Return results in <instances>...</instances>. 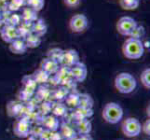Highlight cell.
Instances as JSON below:
<instances>
[{"instance_id": "cell-2", "label": "cell", "mask_w": 150, "mask_h": 140, "mask_svg": "<svg viewBox=\"0 0 150 140\" xmlns=\"http://www.w3.org/2000/svg\"><path fill=\"white\" fill-rule=\"evenodd\" d=\"M137 86L135 77L128 72H121L115 79L116 89L123 95L132 92Z\"/></svg>"}, {"instance_id": "cell-32", "label": "cell", "mask_w": 150, "mask_h": 140, "mask_svg": "<svg viewBox=\"0 0 150 140\" xmlns=\"http://www.w3.org/2000/svg\"><path fill=\"white\" fill-rule=\"evenodd\" d=\"M22 17H21L20 14H17L16 12H11L9 16L5 20L4 23L8 24V25H11V26L17 27L18 25L22 23Z\"/></svg>"}, {"instance_id": "cell-37", "label": "cell", "mask_w": 150, "mask_h": 140, "mask_svg": "<svg viewBox=\"0 0 150 140\" xmlns=\"http://www.w3.org/2000/svg\"><path fill=\"white\" fill-rule=\"evenodd\" d=\"M144 35H146V30H144V28L143 26H141V25L137 24V26L133 29L132 34L130 35V38L142 40V38L144 37Z\"/></svg>"}, {"instance_id": "cell-5", "label": "cell", "mask_w": 150, "mask_h": 140, "mask_svg": "<svg viewBox=\"0 0 150 140\" xmlns=\"http://www.w3.org/2000/svg\"><path fill=\"white\" fill-rule=\"evenodd\" d=\"M89 26V20L87 16L82 13L75 14L69 20V29L72 33H83Z\"/></svg>"}, {"instance_id": "cell-7", "label": "cell", "mask_w": 150, "mask_h": 140, "mask_svg": "<svg viewBox=\"0 0 150 140\" xmlns=\"http://www.w3.org/2000/svg\"><path fill=\"white\" fill-rule=\"evenodd\" d=\"M30 122L26 118L22 117V119L15 122L13 125V133L20 138H27L30 136Z\"/></svg>"}, {"instance_id": "cell-43", "label": "cell", "mask_w": 150, "mask_h": 140, "mask_svg": "<svg viewBox=\"0 0 150 140\" xmlns=\"http://www.w3.org/2000/svg\"><path fill=\"white\" fill-rule=\"evenodd\" d=\"M50 140H63V137H62V134L58 130H57V131H51Z\"/></svg>"}, {"instance_id": "cell-6", "label": "cell", "mask_w": 150, "mask_h": 140, "mask_svg": "<svg viewBox=\"0 0 150 140\" xmlns=\"http://www.w3.org/2000/svg\"><path fill=\"white\" fill-rule=\"evenodd\" d=\"M137 22L130 16H123L116 24L117 31L124 37H130L133 29L137 26Z\"/></svg>"}, {"instance_id": "cell-16", "label": "cell", "mask_w": 150, "mask_h": 140, "mask_svg": "<svg viewBox=\"0 0 150 140\" xmlns=\"http://www.w3.org/2000/svg\"><path fill=\"white\" fill-rule=\"evenodd\" d=\"M33 33L42 38L48 32V25L42 18H38L33 23Z\"/></svg>"}, {"instance_id": "cell-26", "label": "cell", "mask_w": 150, "mask_h": 140, "mask_svg": "<svg viewBox=\"0 0 150 140\" xmlns=\"http://www.w3.org/2000/svg\"><path fill=\"white\" fill-rule=\"evenodd\" d=\"M94 101L92 97L88 93H79V107L92 108L93 107Z\"/></svg>"}, {"instance_id": "cell-13", "label": "cell", "mask_w": 150, "mask_h": 140, "mask_svg": "<svg viewBox=\"0 0 150 140\" xmlns=\"http://www.w3.org/2000/svg\"><path fill=\"white\" fill-rule=\"evenodd\" d=\"M42 126L50 131H57V130H59L60 122H59L58 118L55 117L54 115H50L49 114V115L43 117Z\"/></svg>"}, {"instance_id": "cell-47", "label": "cell", "mask_w": 150, "mask_h": 140, "mask_svg": "<svg viewBox=\"0 0 150 140\" xmlns=\"http://www.w3.org/2000/svg\"><path fill=\"white\" fill-rule=\"evenodd\" d=\"M4 25H5V23H4L3 21H0V32H1V30L3 29Z\"/></svg>"}, {"instance_id": "cell-39", "label": "cell", "mask_w": 150, "mask_h": 140, "mask_svg": "<svg viewBox=\"0 0 150 140\" xmlns=\"http://www.w3.org/2000/svg\"><path fill=\"white\" fill-rule=\"evenodd\" d=\"M43 129H44V127L40 126V125L33 127L32 129H30V136H35V137H39L41 133L43 131Z\"/></svg>"}, {"instance_id": "cell-34", "label": "cell", "mask_w": 150, "mask_h": 140, "mask_svg": "<svg viewBox=\"0 0 150 140\" xmlns=\"http://www.w3.org/2000/svg\"><path fill=\"white\" fill-rule=\"evenodd\" d=\"M23 6H25V4L23 3L20 0H9V1L7 3V8L9 11L11 12H16L18 10L23 8Z\"/></svg>"}, {"instance_id": "cell-12", "label": "cell", "mask_w": 150, "mask_h": 140, "mask_svg": "<svg viewBox=\"0 0 150 140\" xmlns=\"http://www.w3.org/2000/svg\"><path fill=\"white\" fill-rule=\"evenodd\" d=\"M8 49L10 50V53H12L13 54L22 55L26 53L27 47L25 45V42L23 38H17L9 43Z\"/></svg>"}, {"instance_id": "cell-41", "label": "cell", "mask_w": 150, "mask_h": 140, "mask_svg": "<svg viewBox=\"0 0 150 140\" xmlns=\"http://www.w3.org/2000/svg\"><path fill=\"white\" fill-rule=\"evenodd\" d=\"M141 130L146 134V136H149L150 134V120H146L144 122V124L142 125Z\"/></svg>"}, {"instance_id": "cell-19", "label": "cell", "mask_w": 150, "mask_h": 140, "mask_svg": "<svg viewBox=\"0 0 150 140\" xmlns=\"http://www.w3.org/2000/svg\"><path fill=\"white\" fill-rule=\"evenodd\" d=\"M59 132L62 134L63 140H69L71 138H74V137L77 136L76 131L74 129V127L69 125V124H67V123H64L63 125L60 127Z\"/></svg>"}, {"instance_id": "cell-44", "label": "cell", "mask_w": 150, "mask_h": 140, "mask_svg": "<svg viewBox=\"0 0 150 140\" xmlns=\"http://www.w3.org/2000/svg\"><path fill=\"white\" fill-rule=\"evenodd\" d=\"M77 140H93V138L89 134H81V136L77 137Z\"/></svg>"}, {"instance_id": "cell-30", "label": "cell", "mask_w": 150, "mask_h": 140, "mask_svg": "<svg viewBox=\"0 0 150 140\" xmlns=\"http://www.w3.org/2000/svg\"><path fill=\"white\" fill-rule=\"evenodd\" d=\"M63 53H64V50L61 48H52L48 50L47 53V57L52 59L61 65V61H62V57H63Z\"/></svg>"}, {"instance_id": "cell-29", "label": "cell", "mask_w": 150, "mask_h": 140, "mask_svg": "<svg viewBox=\"0 0 150 140\" xmlns=\"http://www.w3.org/2000/svg\"><path fill=\"white\" fill-rule=\"evenodd\" d=\"M120 5L124 10H134L139 7L140 0H118Z\"/></svg>"}, {"instance_id": "cell-4", "label": "cell", "mask_w": 150, "mask_h": 140, "mask_svg": "<svg viewBox=\"0 0 150 140\" xmlns=\"http://www.w3.org/2000/svg\"><path fill=\"white\" fill-rule=\"evenodd\" d=\"M141 122L136 118H128L122 123V133L128 137H136L141 134Z\"/></svg>"}, {"instance_id": "cell-9", "label": "cell", "mask_w": 150, "mask_h": 140, "mask_svg": "<svg viewBox=\"0 0 150 140\" xmlns=\"http://www.w3.org/2000/svg\"><path fill=\"white\" fill-rule=\"evenodd\" d=\"M70 75L76 82H82L86 80L88 75V68L85 64L79 62L70 67Z\"/></svg>"}, {"instance_id": "cell-42", "label": "cell", "mask_w": 150, "mask_h": 140, "mask_svg": "<svg viewBox=\"0 0 150 140\" xmlns=\"http://www.w3.org/2000/svg\"><path fill=\"white\" fill-rule=\"evenodd\" d=\"M50 134H51V131L48 130V129H43L42 133H41L40 136H39V139L40 140H50Z\"/></svg>"}, {"instance_id": "cell-46", "label": "cell", "mask_w": 150, "mask_h": 140, "mask_svg": "<svg viewBox=\"0 0 150 140\" xmlns=\"http://www.w3.org/2000/svg\"><path fill=\"white\" fill-rule=\"evenodd\" d=\"M27 140H40L39 137H35V136H29L27 137Z\"/></svg>"}, {"instance_id": "cell-15", "label": "cell", "mask_w": 150, "mask_h": 140, "mask_svg": "<svg viewBox=\"0 0 150 140\" xmlns=\"http://www.w3.org/2000/svg\"><path fill=\"white\" fill-rule=\"evenodd\" d=\"M76 134L79 136L81 134H89L92 130V124L89 119H84V120L77 121L76 123Z\"/></svg>"}, {"instance_id": "cell-38", "label": "cell", "mask_w": 150, "mask_h": 140, "mask_svg": "<svg viewBox=\"0 0 150 140\" xmlns=\"http://www.w3.org/2000/svg\"><path fill=\"white\" fill-rule=\"evenodd\" d=\"M34 93L32 92H30L29 91L27 90H25L23 88V90H21L20 92H19V97H20V99L21 100H23V101H28L31 99V97L33 96Z\"/></svg>"}, {"instance_id": "cell-51", "label": "cell", "mask_w": 150, "mask_h": 140, "mask_svg": "<svg viewBox=\"0 0 150 140\" xmlns=\"http://www.w3.org/2000/svg\"><path fill=\"white\" fill-rule=\"evenodd\" d=\"M69 140H77V136H76V137H74V138H71V139H69Z\"/></svg>"}, {"instance_id": "cell-45", "label": "cell", "mask_w": 150, "mask_h": 140, "mask_svg": "<svg viewBox=\"0 0 150 140\" xmlns=\"http://www.w3.org/2000/svg\"><path fill=\"white\" fill-rule=\"evenodd\" d=\"M6 8H7V3H2L1 1H0V10H2Z\"/></svg>"}, {"instance_id": "cell-33", "label": "cell", "mask_w": 150, "mask_h": 140, "mask_svg": "<svg viewBox=\"0 0 150 140\" xmlns=\"http://www.w3.org/2000/svg\"><path fill=\"white\" fill-rule=\"evenodd\" d=\"M26 6L39 12L45 6V0H26Z\"/></svg>"}, {"instance_id": "cell-18", "label": "cell", "mask_w": 150, "mask_h": 140, "mask_svg": "<svg viewBox=\"0 0 150 140\" xmlns=\"http://www.w3.org/2000/svg\"><path fill=\"white\" fill-rule=\"evenodd\" d=\"M18 34H19V38L24 39L25 38L29 36L30 34L33 33V23L31 22H25V21H22L18 26Z\"/></svg>"}, {"instance_id": "cell-50", "label": "cell", "mask_w": 150, "mask_h": 140, "mask_svg": "<svg viewBox=\"0 0 150 140\" xmlns=\"http://www.w3.org/2000/svg\"><path fill=\"white\" fill-rule=\"evenodd\" d=\"M0 21H2V12H1V10H0Z\"/></svg>"}, {"instance_id": "cell-10", "label": "cell", "mask_w": 150, "mask_h": 140, "mask_svg": "<svg viewBox=\"0 0 150 140\" xmlns=\"http://www.w3.org/2000/svg\"><path fill=\"white\" fill-rule=\"evenodd\" d=\"M0 37H1L2 40L6 43H10L14 41L15 39L20 38L19 34H18V29L15 26H11V25L5 24L3 29L0 32Z\"/></svg>"}, {"instance_id": "cell-24", "label": "cell", "mask_w": 150, "mask_h": 140, "mask_svg": "<svg viewBox=\"0 0 150 140\" xmlns=\"http://www.w3.org/2000/svg\"><path fill=\"white\" fill-rule=\"evenodd\" d=\"M32 76L34 77V79L35 80V82L40 85H43L45 83L50 80V75H49L47 72H45L44 70H42L41 68H38V70H35L34 72V74H32Z\"/></svg>"}, {"instance_id": "cell-25", "label": "cell", "mask_w": 150, "mask_h": 140, "mask_svg": "<svg viewBox=\"0 0 150 140\" xmlns=\"http://www.w3.org/2000/svg\"><path fill=\"white\" fill-rule=\"evenodd\" d=\"M67 110H68V107H66L64 103L58 102L56 104H53L51 113H52V115H54L55 117L59 118V117H64L67 113Z\"/></svg>"}, {"instance_id": "cell-21", "label": "cell", "mask_w": 150, "mask_h": 140, "mask_svg": "<svg viewBox=\"0 0 150 140\" xmlns=\"http://www.w3.org/2000/svg\"><path fill=\"white\" fill-rule=\"evenodd\" d=\"M23 40L25 42V45H26V47H27V49H35V48H38V47L40 46L41 42H42L41 37H39V36L35 35L34 33L27 36V37L25 38Z\"/></svg>"}, {"instance_id": "cell-1", "label": "cell", "mask_w": 150, "mask_h": 140, "mask_svg": "<svg viewBox=\"0 0 150 140\" xmlns=\"http://www.w3.org/2000/svg\"><path fill=\"white\" fill-rule=\"evenodd\" d=\"M122 53L124 57L130 60L140 59L144 53V46L142 40L129 37L122 45Z\"/></svg>"}, {"instance_id": "cell-17", "label": "cell", "mask_w": 150, "mask_h": 140, "mask_svg": "<svg viewBox=\"0 0 150 140\" xmlns=\"http://www.w3.org/2000/svg\"><path fill=\"white\" fill-rule=\"evenodd\" d=\"M52 76L56 80L58 85L59 84L61 85L62 82H63L64 80H65L66 79H68L69 77H71V75H70V67H67V66L60 65L58 70H57L55 72V74H53Z\"/></svg>"}, {"instance_id": "cell-49", "label": "cell", "mask_w": 150, "mask_h": 140, "mask_svg": "<svg viewBox=\"0 0 150 140\" xmlns=\"http://www.w3.org/2000/svg\"><path fill=\"white\" fill-rule=\"evenodd\" d=\"M20 1H22L23 3H24V4H25V6H26V0H20Z\"/></svg>"}, {"instance_id": "cell-48", "label": "cell", "mask_w": 150, "mask_h": 140, "mask_svg": "<svg viewBox=\"0 0 150 140\" xmlns=\"http://www.w3.org/2000/svg\"><path fill=\"white\" fill-rule=\"evenodd\" d=\"M0 1H1L2 3H8L9 0H0Z\"/></svg>"}, {"instance_id": "cell-31", "label": "cell", "mask_w": 150, "mask_h": 140, "mask_svg": "<svg viewBox=\"0 0 150 140\" xmlns=\"http://www.w3.org/2000/svg\"><path fill=\"white\" fill-rule=\"evenodd\" d=\"M68 93H69V91L67 90L65 87L61 85L60 88H58L57 90L52 92V97L58 102H63L65 100V98Z\"/></svg>"}, {"instance_id": "cell-14", "label": "cell", "mask_w": 150, "mask_h": 140, "mask_svg": "<svg viewBox=\"0 0 150 140\" xmlns=\"http://www.w3.org/2000/svg\"><path fill=\"white\" fill-rule=\"evenodd\" d=\"M92 115H93V109L92 108H86V107H77L75 108L74 112L72 113L74 120L76 122L84 120V119H90Z\"/></svg>"}, {"instance_id": "cell-36", "label": "cell", "mask_w": 150, "mask_h": 140, "mask_svg": "<svg viewBox=\"0 0 150 140\" xmlns=\"http://www.w3.org/2000/svg\"><path fill=\"white\" fill-rule=\"evenodd\" d=\"M140 80H141V82L144 85V87L149 90L150 89V68L149 67L143 70L141 77H140Z\"/></svg>"}, {"instance_id": "cell-35", "label": "cell", "mask_w": 150, "mask_h": 140, "mask_svg": "<svg viewBox=\"0 0 150 140\" xmlns=\"http://www.w3.org/2000/svg\"><path fill=\"white\" fill-rule=\"evenodd\" d=\"M52 106L53 103L50 101H43L39 107V113L42 114L43 116H47L50 113H51L52 110Z\"/></svg>"}, {"instance_id": "cell-27", "label": "cell", "mask_w": 150, "mask_h": 140, "mask_svg": "<svg viewBox=\"0 0 150 140\" xmlns=\"http://www.w3.org/2000/svg\"><path fill=\"white\" fill-rule=\"evenodd\" d=\"M22 109H23V105L20 103L12 101L8 105V113L11 117H16L21 115Z\"/></svg>"}, {"instance_id": "cell-20", "label": "cell", "mask_w": 150, "mask_h": 140, "mask_svg": "<svg viewBox=\"0 0 150 140\" xmlns=\"http://www.w3.org/2000/svg\"><path fill=\"white\" fill-rule=\"evenodd\" d=\"M65 105L67 107L70 108H76L79 105V93L76 92H69V93L67 95L66 98H65Z\"/></svg>"}, {"instance_id": "cell-11", "label": "cell", "mask_w": 150, "mask_h": 140, "mask_svg": "<svg viewBox=\"0 0 150 140\" xmlns=\"http://www.w3.org/2000/svg\"><path fill=\"white\" fill-rule=\"evenodd\" d=\"M59 66H60V64L58 62L50 59L49 57H46V58H44L41 61L39 68L44 70L45 72H47L49 75H53L55 74V72L58 70Z\"/></svg>"}, {"instance_id": "cell-28", "label": "cell", "mask_w": 150, "mask_h": 140, "mask_svg": "<svg viewBox=\"0 0 150 140\" xmlns=\"http://www.w3.org/2000/svg\"><path fill=\"white\" fill-rule=\"evenodd\" d=\"M35 92H37L38 97L42 101H50V97L52 96V92H51L49 88L45 87L43 85H41L38 89L35 90Z\"/></svg>"}, {"instance_id": "cell-3", "label": "cell", "mask_w": 150, "mask_h": 140, "mask_svg": "<svg viewBox=\"0 0 150 140\" xmlns=\"http://www.w3.org/2000/svg\"><path fill=\"white\" fill-rule=\"evenodd\" d=\"M103 118L106 122L110 124H117L123 118V108L117 103L110 102L103 107Z\"/></svg>"}, {"instance_id": "cell-23", "label": "cell", "mask_w": 150, "mask_h": 140, "mask_svg": "<svg viewBox=\"0 0 150 140\" xmlns=\"http://www.w3.org/2000/svg\"><path fill=\"white\" fill-rule=\"evenodd\" d=\"M23 89L29 91L30 92L35 93V90L38 88V83L35 82L34 77L32 75H27V76H24L23 77Z\"/></svg>"}, {"instance_id": "cell-8", "label": "cell", "mask_w": 150, "mask_h": 140, "mask_svg": "<svg viewBox=\"0 0 150 140\" xmlns=\"http://www.w3.org/2000/svg\"><path fill=\"white\" fill-rule=\"evenodd\" d=\"M80 62L79 53L74 49L64 50L63 57H62L61 65L67 67H71Z\"/></svg>"}, {"instance_id": "cell-40", "label": "cell", "mask_w": 150, "mask_h": 140, "mask_svg": "<svg viewBox=\"0 0 150 140\" xmlns=\"http://www.w3.org/2000/svg\"><path fill=\"white\" fill-rule=\"evenodd\" d=\"M64 3L68 8H76L80 5L81 0H64Z\"/></svg>"}, {"instance_id": "cell-22", "label": "cell", "mask_w": 150, "mask_h": 140, "mask_svg": "<svg viewBox=\"0 0 150 140\" xmlns=\"http://www.w3.org/2000/svg\"><path fill=\"white\" fill-rule=\"evenodd\" d=\"M38 11H35V9H31L29 7L24 8L22 11V14H21V17H22L23 21H25V22H31L34 23L35 21H37L38 19Z\"/></svg>"}]
</instances>
